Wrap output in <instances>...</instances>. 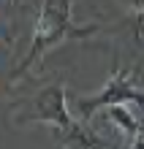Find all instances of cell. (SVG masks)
Returning <instances> with one entry per match:
<instances>
[{"mask_svg": "<svg viewBox=\"0 0 144 149\" xmlns=\"http://www.w3.org/2000/svg\"><path fill=\"white\" fill-rule=\"evenodd\" d=\"M74 3L76 0H41V11H38V19H35L30 52L19 63V68L14 71L11 81H19L22 76H27L52 49L63 46L65 41H87L95 33H101L98 22L82 24L74 19Z\"/></svg>", "mask_w": 144, "mask_h": 149, "instance_id": "1", "label": "cell"}, {"mask_svg": "<svg viewBox=\"0 0 144 149\" xmlns=\"http://www.w3.org/2000/svg\"><path fill=\"white\" fill-rule=\"evenodd\" d=\"M14 122H16V125L44 122V125L55 127L57 133H68L79 119L74 117V111H71L65 84H63V81H55V84L41 87V90L35 92L33 98H27L22 106H16Z\"/></svg>", "mask_w": 144, "mask_h": 149, "instance_id": "2", "label": "cell"}, {"mask_svg": "<svg viewBox=\"0 0 144 149\" xmlns=\"http://www.w3.org/2000/svg\"><path fill=\"white\" fill-rule=\"evenodd\" d=\"M128 103H136L144 109V90L136 84L131 68H117L95 95L71 100V111L79 122H90L98 111H106L112 106H128Z\"/></svg>", "mask_w": 144, "mask_h": 149, "instance_id": "3", "label": "cell"}, {"mask_svg": "<svg viewBox=\"0 0 144 149\" xmlns=\"http://www.w3.org/2000/svg\"><path fill=\"white\" fill-rule=\"evenodd\" d=\"M63 149H114V144L106 136H101L87 122H76L68 133H60Z\"/></svg>", "mask_w": 144, "mask_h": 149, "instance_id": "4", "label": "cell"}, {"mask_svg": "<svg viewBox=\"0 0 144 149\" xmlns=\"http://www.w3.org/2000/svg\"><path fill=\"white\" fill-rule=\"evenodd\" d=\"M103 117L109 119V125L117 133H122V138H128V141L141 136V125H139V119L133 117V111H128V106H112V109L103 111Z\"/></svg>", "mask_w": 144, "mask_h": 149, "instance_id": "5", "label": "cell"}, {"mask_svg": "<svg viewBox=\"0 0 144 149\" xmlns=\"http://www.w3.org/2000/svg\"><path fill=\"white\" fill-rule=\"evenodd\" d=\"M125 30L131 33V41L136 43V46H144V11L131 14L128 19H125Z\"/></svg>", "mask_w": 144, "mask_h": 149, "instance_id": "6", "label": "cell"}, {"mask_svg": "<svg viewBox=\"0 0 144 149\" xmlns=\"http://www.w3.org/2000/svg\"><path fill=\"white\" fill-rule=\"evenodd\" d=\"M122 3L128 6V8H131L133 14H139V11H144V0H122Z\"/></svg>", "mask_w": 144, "mask_h": 149, "instance_id": "7", "label": "cell"}, {"mask_svg": "<svg viewBox=\"0 0 144 149\" xmlns=\"http://www.w3.org/2000/svg\"><path fill=\"white\" fill-rule=\"evenodd\" d=\"M131 149H144V136L133 138V141H131Z\"/></svg>", "mask_w": 144, "mask_h": 149, "instance_id": "8", "label": "cell"}]
</instances>
